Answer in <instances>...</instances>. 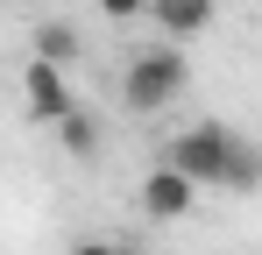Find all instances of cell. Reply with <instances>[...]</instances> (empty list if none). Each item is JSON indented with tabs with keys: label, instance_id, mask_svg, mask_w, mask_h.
<instances>
[{
	"label": "cell",
	"instance_id": "5",
	"mask_svg": "<svg viewBox=\"0 0 262 255\" xmlns=\"http://www.w3.org/2000/svg\"><path fill=\"white\" fill-rule=\"evenodd\" d=\"M149 14L170 42H191L199 29H213V0H149Z\"/></svg>",
	"mask_w": 262,
	"mask_h": 255
},
{
	"label": "cell",
	"instance_id": "2",
	"mask_svg": "<svg viewBox=\"0 0 262 255\" xmlns=\"http://www.w3.org/2000/svg\"><path fill=\"white\" fill-rule=\"evenodd\" d=\"M191 78V64H184V50L163 42V50H135L128 57V78H121V99H128V114H163L177 92Z\"/></svg>",
	"mask_w": 262,
	"mask_h": 255
},
{
	"label": "cell",
	"instance_id": "9",
	"mask_svg": "<svg viewBox=\"0 0 262 255\" xmlns=\"http://www.w3.org/2000/svg\"><path fill=\"white\" fill-rule=\"evenodd\" d=\"M71 255H121V248H114V241H78Z\"/></svg>",
	"mask_w": 262,
	"mask_h": 255
},
{
	"label": "cell",
	"instance_id": "7",
	"mask_svg": "<svg viewBox=\"0 0 262 255\" xmlns=\"http://www.w3.org/2000/svg\"><path fill=\"white\" fill-rule=\"evenodd\" d=\"M50 128L64 135V149H71V156H99V121H85L78 107H71L64 121H50Z\"/></svg>",
	"mask_w": 262,
	"mask_h": 255
},
{
	"label": "cell",
	"instance_id": "1",
	"mask_svg": "<svg viewBox=\"0 0 262 255\" xmlns=\"http://www.w3.org/2000/svg\"><path fill=\"white\" fill-rule=\"evenodd\" d=\"M170 163L191 184H227V192H255L262 184V149H248L227 121H199L170 142Z\"/></svg>",
	"mask_w": 262,
	"mask_h": 255
},
{
	"label": "cell",
	"instance_id": "4",
	"mask_svg": "<svg viewBox=\"0 0 262 255\" xmlns=\"http://www.w3.org/2000/svg\"><path fill=\"white\" fill-rule=\"evenodd\" d=\"M21 92H29V114H36V121H64V114H71L64 64H43V57H36V64L21 71Z\"/></svg>",
	"mask_w": 262,
	"mask_h": 255
},
{
	"label": "cell",
	"instance_id": "6",
	"mask_svg": "<svg viewBox=\"0 0 262 255\" xmlns=\"http://www.w3.org/2000/svg\"><path fill=\"white\" fill-rule=\"evenodd\" d=\"M36 57H43V64H71V57H78V29H71V22H43V29H36Z\"/></svg>",
	"mask_w": 262,
	"mask_h": 255
},
{
	"label": "cell",
	"instance_id": "3",
	"mask_svg": "<svg viewBox=\"0 0 262 255\" xmlns=\"http://www.w3.org/2000/svg\"><path fill=\"white\" fill-rule=\"evenodd\" d=\"M191 199H199V184H191L177 163H156L149 177H142V213H149V220H184Z\"/></svg>",
	"mask_w": 262,
	"mask_h": 255
},
{
	"label": "cell",
	"instance_id": "8",
	"mask_svg": "<svg viewBox=\"0 0 262 255\" xmlns=\"http://www.w3.org/2000/svg\"><path fill=\"white\" fill-rule=\"evenodd\" d=\"M99 14H114V22H135V14H149V0H99Z\"/></svg>",
	"mask_w": 262,
	"mask_h": 255
}]
</instances>
